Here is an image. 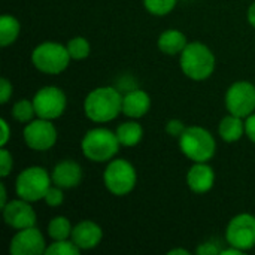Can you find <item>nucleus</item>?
I'll return each instance as SVG.
<instances>
[{"label": "nucleus", "instance_id": "obj_1", "mask_svg": "<svg viewBox=\"0 0 255 255\" xmlns=\"http://www.w3.org/2000/svg\"><path fill=\"white\" fill-rule=\"evenodd\" d=\"M84 112L85 117L96 124L111 123L123 114V94L115 87H97L87 94Z\"/></svg>", "mask_w": 255, "mask_h": 255}, {"label": "nucleus", "instance_id": "obj_2", "mask_svg": "<svg viewBox=\"0 0 255 255\" xmlns=\"http://www.w3.org/2000/svg\"><path fill=\"white\" fill-rule=\"evenodd\" d=\"M179 66L182 73L196 82L209 79L217 67V58L212 49L203 42H188L179 55Z\"/></svg>", "mask_w": 255, "mask_h": 255}, {"label": "nucleus", "instance_id": "obj_3", "mask_svg": "<svg viewBox=\"0 0 255 255\" xmlns=\"http://www.w3.org/2000/svg\"><path fill=\"white\" fill-rule=\"evenodd\" d=\"M117 133L106 127H94L88 130L81 140L84 157L93 163H109L120 151Z\"/></svg>", "mask_w": 255, "mask_h": 255}, {"label": "nucleus", "instance_id": "obj_4", "mask_svg": "<svg viewBox=\"0 0 255 255\" xmlns=\"http://www.w3.org/2000/svg\"><path fill=\"white\" fill-rule=\"evenodd\" d=\"M181 152L193 163H209L217 152L214 134L202 126H190L178 139Z\"/></svg>", "mask_w": 255, "mask_h": 255}, {"label": "nucleus", "instance_id": "obj_5", "mask_svg": "<svg viewBox=\"0 0 255 255\" xmlns=\"http://www.w3.org/2000/svg\"><path fill=\"white\" fill-rule=\"evenodd\" d=\"M30 60L33 67L45 75H60L72 61L66 45L52 40H46L34 46Z\"/></svg>", "mask_w": 255, "mask_h": 255}, {"label": "nucleus", "instance_id": "obj_6", "mask_svg": "<svg viewBox=\"0 0 255 255\" xmlns=\"http://www.w3.org/2000/svg\"><path fill=\"white\" fill-rule=\"evenodd\" d=\"M136 184L137 172L128 160L115 157L106 163L103 170V185L112 196L124 197L134 190Z\"/></svg>", "mask_w": 255, "mask_h": 255}, {"label": "nucleus", "instance_id": "obj_7", "mask_svg": "<svg viewBox=\"0 0 255 255\" xmlns=\"http://www.w3.org/2000/svg\"><path fill=\"white\" fill-rule=\"evenodd\" d=\"M51 185V172L42 166H30L18 173L15 179V193L19 199L34 203L43 200Z\"/></svg>", "mask_w": 255, "mask_h": 255}, {"label": "nucleus", "instance_id": "obj_8", "mask_svg": "<svg viewBox=\"0 0 255 255\" xmlns=\"http://www.w3.org/2000/svg\"><path fill=\"white\" fill-rule=\"evenodd\" d=\"M36 115L45 120H57L63 117L67 108L66 93L57 85H45L39 88L33 96Z\"/></svg>", "mask_w": 255, "mask_h": 255}, {"label": "nucleus", "instance_id": "obj_9", "mask_svg": "<svg viewBox=\"0 0 255 255\" xmlns=\"http://www.w3.org/2000/svg\"><path fill=\"white\" fill-rule=\"evenodd\" d=\"M22 137L30 149L42 152V151H49L51 148L55 146L58 139V131L51 120L36 117L33 121L24 126Z\"/></svg>", "mask_w": 255, "mask_h": 255}, {"label": "nucleus", "instance_id": "obj_10", "mask_svg": "<svg viewBox=\"0 0 255 255\" xmlns=\"http://www.w3.org/2000/svg\"><path fill=\"white\" fill-rule=\"evenodd\" d=\"M224 105L229 114L247 118L255 112V85L248 81L233 82L224 97Z\"/></svg>", "mask_w": 255, "mask_h": 255}, {"label": "nucleus", "instance_id": "obj_11", "mask_svg": "<svg viewBox=\"0 0 255 255\" xmlns=\"http://www.w3.org/2000/svg\"><path fill=\"white\" fill-rule=\"evenodd\" d=\"M226 241L244 253L255 248V215L247 212L235 215L226 227Z\"/></svg>", "mask_w": 255, "mask_h": 255}, {"label": "nucleus", "instance_id": "obj_12", "mask_svg": "<svg viewBox=\"0 0 255 255\" xmlns=\"http://www.w3.org/2000/svg\"><path fill=\"white\" fill-rule=\"evenodd\" d=\"M1 217L4 224L13 230L34 227L37 223V215L31 203L19 197L9 200L1 208Z\"/></svg>", "mask_w": 255, "mask_h": 255}, {"label": "nucleus", "instance_id": "obj_13", "mask_svg": "<svg viewBox=\"0 0 255 255\" xmlns=\"http://www.w3.org/2000/svg\"><path fill=\"white\" fill-rule=\"evenodd\" d=\"M46 241L42 232L34 226L16 230L9 242V254L12 255H42L46 251Z\"/></svg>", "mask_w": 255, "mask_h": 255}, {"label": "nucleus", "instance_id": "obj_14", "mask_svg": "<svg viewBox=\"0 0 255 255\" xmlns=\"http://www.w3.org/2000/svg\"><path fill=\"white\" fill-rule=\"evenodd\" d=\"M51 178H52V184L61 187L63 190H70V188H76L82 182L84 172L79 163L66 158L54 166V169L51 170Z\"/></svg>", "mask_w": 255, "mask_h": 255}, {"label": "nucleus", "instance_id": "obj_15", "mask_svg": "<svg viewBox=\"0 0 255 255\" xmlns=\"http://www.w3.org/2000/svg\"><path fill=\"white\" fill-rule=\"evenodd\" d=\"M187 187L196 194H206L214 188L215 170L209 163H193L185 176Z\"/></svg>", "mask_w": 255, "mask_h": 255}, {"label": "nucleus", "instance_id": "obj_16", "mask_svg": "<svg viewBox=\"0 0 255 255\" xmlns=\"http://www.w3.org/2000/svg\"><path fill=\"white\" fill-rule=\"evenodd\" d=\"M70 239L81 248V251H90L100 245L103 239V230L97 223L91 220H82L73 226Z\"/></svg>", "mask_w": 255, "mask_h": 255}, {"label": "nucleus", "instance_id": "obj_17", "mask_svg": "<svg viewBox=\"0 0 255 255\" xmlns=\"http://www.w3.org/2000/svg\"><path fill=\"white\" fill-rule=\"evenodd\" d=\"M151 109V97L145 90L134 88L123 94V114L130 120L143 118Z\"/></svg>", "mask_w": 255, "mask_h": 255}, {"label": "nucleus", "instance_id": "obj_18", "mask_svg": "<svg viewBox=\"0 0 255 255\" xmlns=\"http://www.w3.org/2000/svg\"><path fill=\"white\" fill-rule=\"evenodd\" d=\"M188 45V39L187 36L178 30V28H167L164 30L157 40V46L158 49L166 54V55H181V52L185 49V46Z\"/></svg>", "mask_w": 255, "mask_h": 255}, {"label": "nucleus", "instance_id": "obj_19", "mask_svg": "<svg viewBox=\"0 0 255 255\" xmlns=\"http://www.w3.org/2000/svg\"><path fill=\"white\" fill-rule=\"evenodd\" d=\"M218 134L227 143H235L245 136V118L233 114L226 115L218 124Z\"/></svg>", "mask_w": 255, "mask_h": 255}, {"label": "nucleus", "instance_id": "obj_20", "mask_svg": "<svg viewBox=\"0 0 255 255\" xmlns=\"http://www.w3.org/2000/svg\"><path fill=\"white\" fill-rule=\"evenodd\" d=\"M115 133L120 140V145L124 148H134L143 139V127L137 123V120L121 123L117 127Z\"/></svg>", "mask_w": 255, "mask_h": 255}, {"label": "nucleus", "instance_id": "obj_21", "mask_svg": "<svg viewBox=\"0 0 255 255\" xmlns=\"http://www.w3.org/2000/svg\"><path fill=\"white\" fill-rule=\"evenodd\" d=\"M21 33V24L16 16L10 13H3L0 18V45L3 48L16 42Z\"/></svg>", "mask_w": 255, "mask_h": 255}, {"label": "nucleus", "instance_id": "obj_22", "mask_svg": "<svg viewBox=\"0 0 255 255\" xmlns=\"http://www.w3.org/2000/svg\"><path fill=\"white\" fill-rule=\"evenodd\" d=\"M73 232V226L70 220L64 215H57L48 223V236L52 241H64L70 239Z\"/></svg>", "mask_w": 255, "mask_h": 255}, {"label": "nucleus", "instance_id": "obj_23", "mask_svg": "<svg viewBox=\"0 0 255 255\" xmlns=\"http://www.w3.org/2000/svg\"><path fill=\"white\" fill-rule=\"evenodd\" d=\"M12 117L15 121L21 124H27L33 121L37 117L33 99H19L18 102H15L12 106Z\"/></svg>", "mask_w": 255, "mask_h": 255}, {"label": "nucleus", "instance_id": "obj_24", "mask_svg": "<svg viewBox=\"0 0 255 255\" xmlns=\"http://www.w3.org/2000/svg\"><path fill=\"white\" fill-rule=\"evenodd\" d=\"M66 48L69 51L70 58L75 61L85 60L91 52V45H90L88 39L84 36H75V37L69 39L66 43Z\"/></svg>", "mask_w": 255, "mask_h": 255}, {"label": "nucleus", "instance_id": "obj_25", "mask_svg": "<svg viewBox=\"0 0 255 255\" xmlns=\"http://www.w3.org/2000/svg\"><path fill=\"white\" fill-rule=\"evenodd\" d=\"M81 253V248L72 239L52 241L45 251V254L48 255H79Z\"/></svg>", "mask_w": 255, "mask_h": 255}, {"label": "nucleus", "instance_id": "obj_26", "mask_svg": "<svg viewBox=\"0 0 255 255\" xmlns=\"http://www.w3.org/2000/svg\"><path fill=\"white\" fill-rule=\"evenodd\" d=\"M143 7L154 16L169 15L178 4V0H142Z\"/></svg>", "mask_w": 255, "mask_h": 255}, {"label": "nucleus", "instance_id": "obj_27", "mask_svg": "<svg viewBox=\"0 0 255 255\" xmlns=\"http://www.w3.org/2000/svg\"><path fill=\"white\" fill-rule=\"evenodd\" d=\"M43 202H45L48 206H51V208H58V206H61L63 202H64V190H63L61 187L52 184V185L49 187V190L46 191V194H45V197H43Z\"/></svg>", "mask_w": 255, "mask_h": 255}, {"label": "nucleus", "instance_id": "obj_28", "mask_svg": "<svg viewBox=\"0 0 255 255\" xmlns=\"http://www.w3.org/2000/svg\"><path fill=\"white\" fill-rule=\"evenodd\" d=\"M13 169V157L12 154L6 149V146H1L0 151V176L7 178Z\"/></svg>", "mask_w": 255, "mask_h": 255}, {"label": "nucleus", "instance_id": "obj_29", "mask_svg": "<svg viewBox=\"0 0 255 255\" xmlns=\"http://www.w3.org/2000/svg\"><path fill=\"white\" fill-rule=\"evenodd\" d=\"M185 126H184V123L181 121V120H178V118H172V120H169L167 123H166V126H164V130H166V133L169 134V136H172V137H176V139H179V136L185 131Z\"/></svg>", "mask_w": 255, "mask_h": 255}, {"label": "nucleus", "instance_id": "obj_30", "mask_svg": "<svg viewBox=\"0 0 255 255\" xmlns=\"http://www.w3.org/2000/svg\"><path fill=\"white\" fill-rule=\"evenodd\" d=\"M13 93V87L12 82L7 78H1V85H0V103L6 105L9 102V99L12 97Z\"/></svg>", "mask_w": 255, "mask_h": 255}, {"label": "nucleus", "instance_id": "obj_31", "mask_svg": "<svg viewBox=\"0 0 255 255\" xmlns=\"http://www.w3.org/2000/svg\"><path fill=\"white\" fill-rule=\"evenodd\" d=\"M196 254L197 255H220L221 254V248L214 244V242H205V244H200L196 250Z\"/></svg>", "mask_w": 255, "mask_h": 255}, {"label": "nucleus", "instance_id": "obj_32", "mask_svg": "<svg viewBox=\"0 0 255 255\" xmlns=\"http://www.w3.org/2000/svg\"><path fill=\"white\" fill-rule=\"evenodd\" d=\"M245 136L255 143V112L245 118Z\"/></svg>", "mask_w": 255, "mask_h": 255}, {"label": "nucleus", "instance_id": "obj_33", "mask_svg": "<svg viewBox=\"0 0 255 255\" xmlns=\"http://www.w3.org/2000/svg\"><path fill=\"white\" fill-rule=\"evenodd\" d=\"M0 127H1V136H0V146H6L7 142L10 140V127H9V123L1 118L0 120Z\"/></svg>", "mask_w": 255, "mask_h": 255}, {"label": "nucleus", "instance_id": "obj_34", "mask_svg": "<svg viewBox=\"0 0 255 255\" xmlns=\"http://www.w3.org/2000/svg\"><path fill=\"white\" fill-rule=\"evenodd\" d=\"M247 19H248L250 25L255 28V1H253V3L250 4V7H248V10H247Z\"/></svg>", "mask_w": 255, "mask_h": 255}, {"label": "nucleus", "instance_id": "obj_35", "mask_svg": "<svg viewBox=\"0 0 255 255\" xmlns=\"http://www.w3.org/2000/svg\"><path fill=\"white\" fill-rule=\"evenodd\" d=\"M9 200H7V191H6V185L1 182L0 184V209L7 203Z\"/></svg>", "mask_w": 255, "mask_h": 255}, {"label": "nucleus", "instance_id": "obj_36", "mask_svg": "<svg viewBox=\"0 0 255 255\" xmlns=\"http://www.w3.org/2000/svg\"><path fill=\"white\" fill-rule=\"evenodd\" d=\"M244 254V251H241L239 248H236V247H232V245H229V248L227 250H221V254L220 255H242Z\"/></svg>", "mask_w": 255, "mask_h": 255}, {"label": "nucleus", "instance_id": "obj_37", "mask_svg": "<svg viewBox=\"0 0 255 255\" xmlns=\"http://www.w3.org/2000/svg\"><path fill=\"white\" fill-rule=\"evenodd\" d=\"M190 255V253L187 251V250H184V248H175V250H170L169 251V255Z\"/></svg>", "mask_w": 255, "mask_h": 255}]
</instances>
